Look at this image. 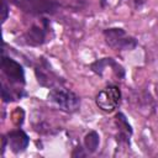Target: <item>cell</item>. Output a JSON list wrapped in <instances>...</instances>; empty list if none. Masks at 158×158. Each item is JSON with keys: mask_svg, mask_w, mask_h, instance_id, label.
<instances>
[{"mask_svg": "<svg viewBox=\"0 0 158 158\" xmlns=\"http://www.w3.org/2000/svg\"><path fill=\"white\" fill-rule=\"evenodd\" d=\"M99 142H100V137H99L98 132L90 131L89 133H86L84 137V146H85L86 152L94 153L99 147Z\"/></svg>", "mask_w": 158, "mask_h": 158, "instance_id": "obj_10", "label": "cell"}, {"mask_svg": "<svg viewBox=\"0 0 158 158\" xmlns=\"http://www.w3.org/2000/svg\"><path fill=\"white\" fill-rule=\"evenodd\" d=\"M15 6L30 14H49L54 12L58 4L54 0H9Z\"/></svg>", "mask_w": 158, "mask_h": 158, "instance_id": "obj_4", "label": "cell"}, {"mask_svg": "<svg viewBox=\"0 0 158 158\" xmlns=\"http://www.w3.org/2000/svg\"><path fill=\"white\" fill-rule=\"evenodd\" d=\"M104 38L109 47L115 51H131L137 46V41L128 36L122 28H107L104 31Z\"/></svg>", "mask_w": 158, "mask_h": 158, "instance_id": "obj_2", "label": "cell"}, {"mask_svg": "<svg viewBox=\"0 0 158 158\" xmlns=\"http://www.w3.org/2000/svg\"><path fill=\"white\" fill-rule=\"evenodd\" d=\"M36 75H37V80L40 84H42L43 86H53L54 83H58L57 77L49 72V69L44 70L42 67L36 69Z\"/></svg>", "mask_w": 158, "mask_h": 158, "instance_id": "obj_9", "label": "cell"}, {"mask_svg": "<svg viewBox=\"0 0 158 158\" xmlns=\"http://www.w3.org/2000/svg\"><path fill=\"white\" fill-rule=\"evenodd\" d=\"M120 98H121L120 89L115 85H109L101 91H99V94L96 95L95 102L99 106V109H101L102 111L112 112L118 106Z\"/></svg>", "mask_w": 158, "mask_h": 158, "instance_id": "obj_5", "label": "cell"}, {"mask_svg": "<svg viewBox=\"0 0 158 158\" xmlns=\"http://www.w3.org/2000/svg\"><path fill=\"white\" fill-rule=\"evenodd\" d=\"M1 70L10 81V85H14L15 88L22 90V86L25 84V73L20 63L4 56L1 59Z\"/></svg>", "mask_w": 158, "mask_h": 158, "instance_id": "obj_3", "label": "cell"}, {"mask_svg": "<svg viewBox=\"0 0 158 158\" xmlns=\"http://www.w3.org/2000/svg\"><path fill=\"white\" fill-rule=\"evenodd\" d=\"M115 118H116V123H117L118 130H120V136L122 137L121 139H126V141H127L128 136H131V133H132L131 126L128 125V122H127L125 115L121 114V112H118Z\"/></svg>", "mask_w": 158, "mask_h": 158, "instance_id": "obj_11", "label": "cell"}, {"mask_svg": "<svg viewBox=\"0 0 158 158\" xmlns=\"http://www.w3.org/2000/svg\"><path fill=\"white\" fill-rule=\"evenodd\" d=\"M48 99L56 104L60 110L67 112H74L80 106V99L77 94H74L70 90L63 89L60 86L52 88V90L48 94Z\"/></svg>", "mask_w": 158, "mask_h": 158, "instance_id": "obj_1", "label": "cell"}, {"mask_svg": "<svg viewBox=\"0 0 158 158\" xmlns=\"http://www.w3.org/2000/svg\"><path fill=\"white\" fill-rule=\"evenodd\" d=\"M107 65H110V67L112 68V72H114V74L116 75L117 79L123 78V75H125L123 68H122L118 63H116L112 58H102V59H99V60H96L95 63H93V64L90 65V68H91L93 72H95L96 74L101 75V74H102V70H104Z\"/></svg>", "mask_w": 158, "mask_h": 158, "instance_id": "obj_8", "label": "cell"}, {"mask_svg": "<svg viewBox=\"0 0 158 158\" xmlns=\"http://www.w3.org/2000/svg\"><path fill=\"white\" fill-rule=\"evenodd\" d=\"M6 141L7 144L10 147V149L14 153H21L23 152L27 146H28V136L22 131V130H15L7 133L6 136Z\"/></svg>", "mask_w": 158, "mask_h": 158, "instance_id": "obj_7", "label": "cell"}, {"mask_svg": "<svg viewBox=\"0 0 158 158\" xmlns=\"http://www.w3.org/2000/svg\"><path fill=\"white\" fill-rule=\"evenodd\" d=\"M72 156H73V157H84V156H86V153L83 152V148H81V147H78V148H75V151L72 153Z\"/></svg>", "mask_w": 158, "mask_h": 158, "instance_id": "obj_12", "label": "cell"}, {"mask_svg": "<svg viewBox=\"0 0 158 158\" xmlns=\"http://www.w3.org/2000/svg\"><path fill=\"white\" fill-rule=\"evenodd\" d=\"M7 12H9V9H7L6 0H2V22L6 20V17H7Z\"/></svg>", "mask_w": 158, "mask_h": 158, "instance_id": "obj_13", "label": "cell"}, {"mask_svg": "<svg viewBox=\"0 0 158 158\" xmlns=\"http://www.w3.org/2000/svg\"><path fill=\"white\" fill-rule=\"evenodd\" d=\"M135 1H136V2H137V4H138V5H139V4H141V2H143V0H135Z\"/></svg>", "mask_w": 158, "mask_h": 158, "instance_id": "obj_14", "label": "cell"}, {"mask_svg": "<svg viewBox=\"0 0 158 158\" xmlns=\"http://www.w3.org/2000/svg\"><path fill=\"white\" fill-rule=\"evenodd\" d=\"M48 32V23L46 19H42V25H33L23 36V40L30 46H40L46 41Z\"/></svg>", "mask_w": 158, "mask_h": 158, "instance_id": "obj_6", "label": "cell"}]
</instances>
